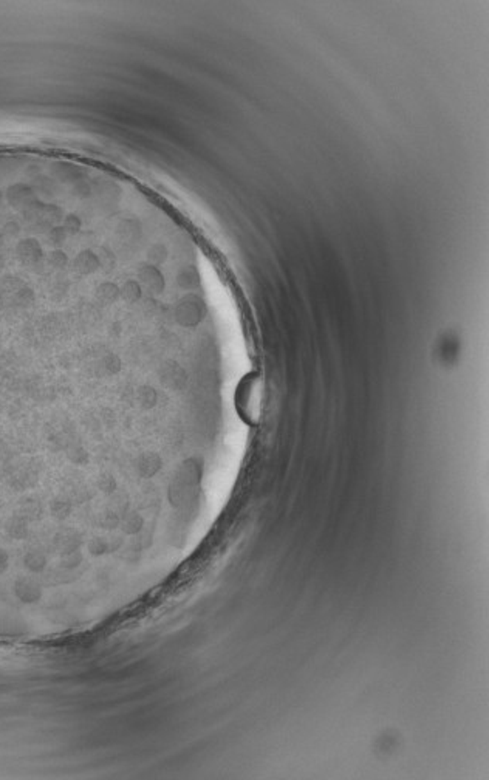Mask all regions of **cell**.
<instances>
[{"label":"cell","mask_w":489,"mask_h":780,"mask_svg":"<svg viewBox=\"0 0 489 780\" xmlns=\"http://www.w3.org/2000/svg\"><path fill=\"white\" fill-rule=\"evenodd\" d=\"M22 215L26 222V225H28L31 229L40 231V233H44V231L49 233L51 228L63 223L65 213L63 211V208L54 205V203H44L38 200L35 205L26 209L25 213H22Z\"/></svg>","instance_id":"6da1fadb"},{"label":"cell","mask_w":489,"mask_h":780,"mask_svg":"<svg viewBox=\"0 0 489 780\" xmlns=\"http://www.w3.org/2000/svg\"><path fill=\"white\" fill-rule=\"evenodd\" d=\"M15 253L17 260L22 263L25 268L36 269L39 267H42V263L45 262L42 245H40L35 237H26V239L19 240Z\"/></svg>","instance_id":"7a4b0ae2"},{"label":"cell","mask_w":489,"mask_h":780,"mask_svg":"<svg viewBox=\"0 0 489 780\" xmlns=\"http://www.w3.org/2000/svg\"><path fill=\"white\" fill-rule=\"evenodd\" d=\"M5 200L8 205L19 213H25L39 200L35 188L26 183H15L5 191Z\"/></svg>","instance_id":"3957f363"},{"label":"cell","mask_w":489,"mask_h":780,"mask_svg":"<svg viewBox=\"0 0 489 780\" xmlns=\"http://www.w3.org/2000/svg\"><path fill=\"white\" fill-rule=\"evenodd\" d=\"M72 268L79 276L94 274L101 268L99 256L92 249L79 251L76 257L72 260Z\"/></svg>","instance_id":"277c9868"},{"label":"cell","mask_w":489,"mask_h":780,"mask_svg":"<svg viewBox=\"0 0 489 780\" xmlns=\"http://www.w3.org/2000/svg\"><path fill=\"white\" fill-rule=\"evenodd\" d=\"M94 296H97V301L99 304L112 305L121 297L119 287H118V285L112 283V282H104V283L98 285L97 293H94Z\"/></svg>","instance_id":"5b68a950"},{"label":"cell","mask_w":489,"mask_h":780,"mask_svg":"<svg viewBox=\"0 0 489 780\" xmlns=\"http://www.w3.org/2000/svg\"><path fill=\"white\" fill-rule=\"evenodd\" d=\"M138 276H140V281L144 283L149 290L155 291V293H160V290L163 288V279L157 269L154 267H142L138 271Z\"/></svg>","instance_id":"8992f818"},{"label":"cell","mask_w":489,"mask_h":780,"mask_svg":"<svg viewBox=\"0 0 489 780\" xmlns=\"http://www.w3.org/2000/svg\"><path fill=\"white\" fill-rule=\"evenodd\" d=\"M45 262L49 263V267H51L53 269H56V271H64L67 267L70 265L69 256H67L60 248H54L53 251H50V253L47 254V257H45Z\"/></svg>","instance_id":"52a82bcc"},{"label":"cell","mask_w":489,"mask_h":780,"mask_svg":"<svg viewBox=\"0 0 489 780\" xmlns=\"http://www.w3.org/2000/svg\"><path fill=\"white\" fill-rule=\"evenodd\" d=\"M54 174H56L58 180L72 183V185H74V183L79 181V180L85 179V174L81 172L79 169L73 167V166H59L56 171H54Z\"/></svg>","instance_id":"ba28073f"},{"label":"cell","mask_w":489,"mask_h":780,"mask_svg":"<svg viewBox=\"0 0 489 780\" xmlns=\"http://www.w3.org/2000/svg\"><path fill=\"white\" fill-rule=\"evenodd\" d=\"M119 294L126 302H137L141 297V288L135 281H127L119 287Z\"/></svg>","instance_id":"9c48e42d"},{"label":"cell","mask_w":489,"mask_h":780,"mask_svg":"<svg viewBox=\"0 0 489 780\" xmlns=\"http://www.w3.org/2000/svg\"><path fill=\"white\" fill-rule=\"evenodd\" d=\"M60 225H63V228L65 229V233L69 234V237H72V235H76L79 233L81 228H83V222H81V219L76 214H65L64 220H63V223H60Z\"/></svg>","instance_id":"30bf717a"},{"label":"cell","mask_w":489,"mask_h":780,"mask_svg":"<svg viewBox=\"0 0 489 780\" xmlns=\"http://www.w3.org/2000/svg\"><path fill=\"white\" fill-rule=\"evenodd\" d=\"M47 237H49V242L54 248H60L65 243V240L69 239V234L65 233V229L63 228V225H58L51 228L49 233H47Z\"/></svg>","instance_id":"8fae6325"},{"label":"cell","mask_w":489,"mask_h":780,"mask_svg":"<svg viewBox=\"0 0 489 780\" xmlns=\"http://www.w3.org/2000/svg\"><path fill=\"white\" fill-rule=\"evenodd\" d=\"M92 192H93V188L85 179L79 180L73 185V194L79 197V199H87V197H90Z\"/></svg>","instance_id":"7c38bea8"},{"label":"cell","mask_w":489,"mask_h":780,"mask_svg":"<svg viewBox=\"0 0 489 780\" xmlns=\"http://www.w3.org/2000/svg\"><path fill=\"white\" fill-rule=\"evenodd\" d=\"M20 233V226L19 223L16 222H8L6 225L3 226V235H8V237H16Z\"/></svg>","instance_id":"4fadbf2b"},{"label":"cell","mask_w":489,"mask_h":780,"mask_svg":"<svg viewBox=\"0 0 489 780\" xmlns=\"http://www.w3.org/2000/svg\"><path fill=\"white\" fill-rule=\"evenodd\" d=\"M5 265H6V259H5V256L0 253V273H2V271L5 269Z\"/></svg>","instance_id":"5bb4252c"},{"label":"cell","mask_w":489,"mask_h":780,"mask_svg":"<svg viewBox=\"0 0 489 780\" xmlns=\"http://www.w3.org/2000/svg\"><path fill=\"white\" fill-rule=\"evenodd\" d=\"M3 201H5V192L2 191V189H0V208H2Z\"/></svg>","instance_id":"9a60e30c"},{"label":"cell","mask_w":489,"mask_h":780,"mask_svg":"<svg viewBox=\"0 0 489 780\" xmlns=\"http://www.w3.org/2000/svg\"><path fill=\"white\" fill-rule=\"evenodd\" d=\"M3 243H5V237H3V234H2V233H0V253H2Z\"/></svg>","instance_id":"2e32d148"}]
</instances>
